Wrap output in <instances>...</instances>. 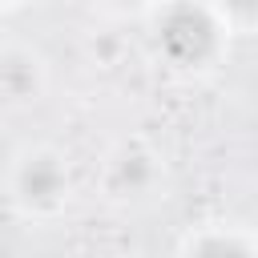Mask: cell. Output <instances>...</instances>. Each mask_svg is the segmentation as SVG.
<instances>
[{
  "label": "cell",
  "instance_id": "cell-1",
  "mask_svg": "<svg viewBox=\"0 0 258 258\" xmlns=\"http://www.w3.org/2000/svg\"><path fill=\"white\" fill-rule=\"evenodd\" d=\"M157 40H161V48H165V56L173 64H202L218 48V24H214V16L206 8L177 4V8H169L161 16Z\"/></svg>",
  "mask_w": 258,
  "mask_h": 258
},
{
  "label": "cell",
  "instance_id": "cell-2",
  "mask_svg": "<svg viewBox=\"0 0 258 258\" xmlns=\"http://www.w3.org/2000/svg\"><path fill=\"white\" fill-rule=\"evenodd\" d=\"M60 189H64V169H60L56 157L36 153V157H28V161L20 165V194H24L28 202L48 206V202H56Z\"/></svg>",
  "mask_w": 258,
  "mask_h": 258
},
{
  "label": "cell",
  "instance_id": "cell-3",
  "mask_svg": "<svg viewBox=\"0 0 258 258\" xmlns=\"http://www.w3.org/2000/svg\"><path fill=\"white\" fill-rule=\"evenodd\" d=\"M0 89L8 93V97H28L32 89H36V69H32V60L28 56H4L0 60Z\"/></svg>",
  "mask_w": 258,
  "mask_h": 258
},
{
  "label": "cell",
  "instance_id": "cell-4",
  "mask_svg": "<svg viewBox=\"0 0 258 258\" xmlns=\"http://www.w3.org/2000/svg\"><path fill=\"white\" fill-rule=\"evenodd\" d=\"M149 181V161L145 157H121V165H117V185H129V189H141Z\"/></svg>",
  "mask_w": 258,
  "mask_h": 258
},
{
  "label": "cell",
  "instance_id": "cell-5",
  "mask_svg": "<svg viewBox=\"0 0 258 258\" xmlns=\"http://www.w3.org/2000/svg\"><path fill=\"white\" fill-rule=\"evenodd\" d=\"M194 250H198V254H214V250H218V254H222V250L250 254L254 246H250V242H238V238H202V242H194Z\"/></svg>",
  "mask_w": 258,
  "mask_h": 258
},
{
  "label": "cell",
  "instance_id": "cell-6",
  "mask_svg": "<svg viewBox=\"0 0 258 258\" xmlns=\"http://www.w3.org/2000/svg\"><path fill=\"white\" fill-rule=\"evenodd\" d=\"M222 4H226L234 16H246V20H250V16H258V0H222Z\"/></svg>",
  "mask_w": 258,
  "mask_h": 258
},
{
  "label": "cell",
  "instance_id": "cell-7",
  "mask_svg": "<svg viewBox=\"0 0 258 258\" xmlns=\"http://www.w3.org/2000/svg\"><path fill=\"white\" fill-rule=\"evenodd\" d=\"M113 4H141V0H113Z\"/></svg>",
  "mask_w": 258,
  "mask_h": 258
}]
</instances>
